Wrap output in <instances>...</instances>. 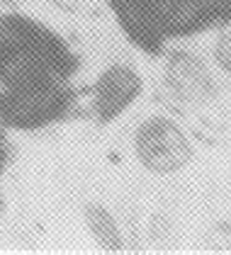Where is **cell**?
Instances as JSON below:
<instances>
[{"label": "cell", "mask_w": 231, "mask_h": 255, "mask_svg": "<svg viewBox=\"0 0 231 255\" xmlns=\"http://www.w3.org/2000/svg\"><path fill=\"white\" fill-rule=\"evenodd\" d=\"M10 141H7V134H5V127L0 124V177L7 168V160H10Z\"/></svg>", "instance_id": "obj_8"}, {"label": "cell", "mask_w": 231, "mask_h": 255, "mask_svg": "<svg viewBox=\"0 0 231 255\" xmlns=\"http://www.w3.org/2000/svg\"><path fill=\"white\" fill-rule=\"evenodd\" d=\"M83 219H85V226H88L90 236L95 238V243L102 251H107V253L124 251V238L119 231V224L107 207H102L97 202H88L83 207Z\"/></svg>", "instance_id": "obj_6"}, {"label": "cell", "mask_w": 231, "mask_h": 255, "mask_svg": "<svg viewBox=\"0 0 231 255\" xmlns=\"http://www.w3.org/2000/svg\"><path fill=\"white\" fill-rule=\"evenodd\" d=\"M144 80L129 63H112L107 66L95 80L93 88V117L97 124H110L112 119L124 115L139 95Z\"/></svg>", "instance_id": "obj_4"}, {"label": "cell", "mask_w": 231, "mask_h": 255, "mask_svg": "<svg viewBox=\"0 0 231 255\" xmlns=\"http://www.w3.org/2000/svg\"><path fill=\"white\" fill-rule=\"evenodd\" d=\"M193 143L171 117L154 115L134 131V156L151 175H175L193 160Z\"/></svg>", "instance_id": "obj_3"}, {"label": "cell", "mask_w": 231, "mask_h": 255, "mask_svg": "<svg viewBox=\"0 0 231 255\" xmlns=\"http://www.w3.org/2000/svg\"><path fill=\"white\" fill-rule=\"evenodd\" d=\"M124 37L149 56L231 22V0H107Z\"/></svg>", "instance_id": "obj_2"}, {"label": "cell", "mask_w": 231, "mask_h": 255, "mask_svg": "<svg viewBox=\"0 0 231 255\" xmlns=\"http://www.w3.org/2000/svg\"><path fill=\"white\" fill-rule=\"evenodd\" d=\"M166 73H168V88L178 100L202 102L212 95L214 85L207 68L197 59H193L188 51H175Z\"/></svg>", "instance_id": "obj_5"}, {"label": "cell", "mask_w": 231, "mask_h": 255, "mask_svg": "<svg viewBox=\"0 0 231 255\" xmlns=\"http://www.w3.org/2000/svg\"><path fill=\"white\" fill-rule=\"evenodd\" d=\"M212 56L217 61V66L231 76V22L222 27V32L212 46Z\"/></svg>", "instance_id": "obj_7"}, {"label": "cell", "mask_w": 231, "mask_h": 255, "mask_svg": "<svg viewBox=\"0 0 231 255\" xmlns=\"http://www.w3.org/2000/svg\"><path fill=\"white\" fill-rule=\"evenodd\" d=\"M80 61L51 27L19 12L0 15V124L37 131L76 102Z\"/></svg>", "instance_id": "obj_1"}]
</instances>
